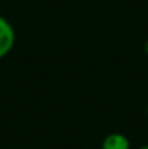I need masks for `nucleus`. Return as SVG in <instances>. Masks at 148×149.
Returning <instances> with one entry per match:
<instances>
[{
	"mask_svg": "<svg viewBox=\"0 0 148 149\" xmlns=\"http://www.w3.org/2000/svg\"><path fill=\"white\" fill-rule=\"evenodd\" d=\"M145 52H147V55H148V41L145 42Z\"/></svg>",
	"mask_w": 148,
	"mask_h": 149,
	"instance_id": "nucleus-3",
	"label": "nucleus"
},
{
	"mask_svg": "<svg viewBox=\"0 0 148 149\" xmlns=\"http://www.w3.org/2000/svg\"><path fill=\"white\" fill-rule=\"evenodd\" d=\"M129 139L122 133H110L102 143V149H129Z\"/></svg>",
	"mask_w": 148,
	"mask_h": 149,
	"instance_id": "nucleus-2",
	"label": "nucleus"
},
{
	"mask_svg": "<svg viewBox=\"0 0 148 149\" xmlns=\"http://www.w3.org/2000/svg\"><path fill=\"white\" fill-rule=\"evenodd\" d=\"M140 149H148V145H144V146H141Z\"/></svg>",
	"mask_w": 148,
	"mask_h": 149,
	"instance_id": "nucleus-4",
	"label": "nucleus"
},
{
	"mask_svg": "<svg viewBox=\"0 0 148 149\" xmlns=\"http://www.w3.org/2000/svg\"><path fill=\"white\" fill-rule=\"evenodd\" d=\"M16 35L12 23L0 16V58L6 56L15 47Z\"/></svg>",
	"mask_w": 148,
	"mask_h": 149,
	"instance_id": "nucleus-1",
	"label": "nucleus"
},
{
	"mask_svg": "<svg viewBox=\"0 0 148 149\" xmlns=\"http://www.w3.org/2000/svg\"><path fill=\"white\" fill-rule=\"evenodd\" d=\"M147 114H148V106H147Z\"/></svg>",
	"mask_w": 148,
	"mask_h": 149,
	"instance_id": "nucleus-5",
	"label": "nucleus"
}]
</instances>
